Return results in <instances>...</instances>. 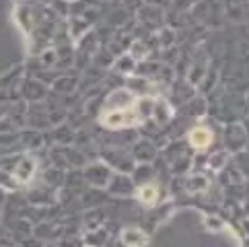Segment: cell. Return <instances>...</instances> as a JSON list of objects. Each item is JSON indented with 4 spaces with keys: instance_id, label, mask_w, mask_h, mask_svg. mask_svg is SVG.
I'll return each instance as SVG.
<instances>
[{
    "instance_id": "6da1fadb",
    "label": "cell",
    "mask_w": 249,
    "mask_h": 247,
    "mask_svg": "<svg viewBox=\"0 0 249 247\" xmlns=\"http://www.w3.org/2000/svg\"><path fill=\"white\" fill-rule=\"evenodd\" d=\"M153 105H155V99H150V97H138V99H132L130 105H124L122 109H105L101 113L99 122H101V126L111 128V130L138 126V124H142L153 113Z\"/></svg>"
},
{
    "instance_id": "7a4b0ae2",
    "label": "cell",
    "mask_w": 249,
    "mask_h": 247,
    "mask_svg": "<svg viewBox=\"0 0 249 247\" xmlns=\"http://www.w3.org/2000/svg\"><path fill=\"white\" fill-rule=\"evenodd\" d=\"M212 142V132L204 126H198L190 132V144L194 148H198V151H204V148H208Z\"/></svg>"
},
{
    "instance_id": "3957f363",
    "label": "cell",
    "mask_w": 249,
    "mask_h": 247,
    "mask_svg": "<svg viewBox=\"0 0 249 247\" xmlns=\"http://www.w3.org/2000/svg\"><path fill=\"white\" fill-rule=\"evenodd\" d=\"M122 241L126 245H146L148 243L146 235L142 231H138V229H124L122 231Z\"/></svg>"
},
{
    "instance_id": "277c9868",
    "label": "cell",
    "mask_w": 249,
    "mask_h": 247,
    "mask_svg": "<svg viewBox=\"0 0 249 247\" xmlns=\"http://www.w3.org/2000/svg\"><path fill=\"white\" fill-rule=\"evenodd\" d=\"M157 198H159V190H157V185H142V188L138 190V200L142 202V204H146V206H150V204H155L157 202Z\"/></svg>"
}]
</instances>
